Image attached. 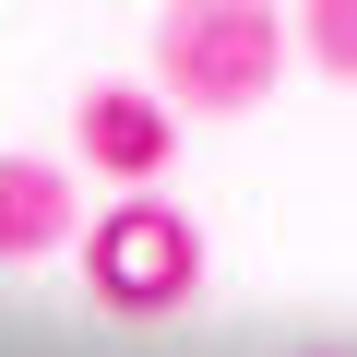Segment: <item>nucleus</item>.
Instances as JSON below:
<instances>
[{
    "label": "nucleus",
    "instance_id": "1",
    "mask_svg": "<svg viewBox=\"0 0 357 357\" xmlns=\"http://www.w3.org/2000/svg\"><path fill=\"white\" fill-rule=\"evenodd\" d=\"M298 24L274 0H167L155 13V96L178 119H250L286 84Z\"/></svg>",
    "mask_w": 357,
    "mask_h": 357
},
{
    "label": "nucleus",
    "instance_id": "2",
    "mask_svg": "<svg viewBox=\"0 0 357 357\" xmlns=\"http://www.w3.org/2000/svg\"><path fill=\"white\" fill-rule=\"evenodd\" d=\"M84 298L107 321H167L203 298V227L167 191H119L107 215H84Z\"/></svg>",
    "mask_w": 357,
    "mask_h": 357
},
{
    "label": "nucleus",
    "instance_id": "3",
    "mask_svg": "<svg viewBox=\"0 0 357 357\" xmlns=\"http://www.w3.org/2000/svg\"><path fill=\"white\" fill-rule=\"evenodd\" d=\"M72 155H84L96 178H119V191H155V178L178 167V107H167L155 84H96V96L72 107Z\"/></svg>",
    "mask_w": 357,
    "mask_h": 357
},
{
    "label": "nucleus",
    "instance_id": "4",
    "mask_svg": "<svg viewBox=\"0 0 357 357\" xmlns=\"http://www.w3.org/2000/svg\"><path fill=\"white\" fill-rule=\"evenodd\" d=\"M84 238V191L48 155H0V262H48Z\"/></svg>",
    "mask_w": 357,
    "mask_h": 357
},
{
    "label": "nucleus",
    "instance_id": "5",
    "mask_svg": "<svg viewBox=\"0 0 357 357\" xmlns=\"http://www.w3.org/2000/svg\"><path fill=\"white\" fill-rule=\"evenodd\" d=\"M286 24H298V60H310L321 84H345V96H357V0H298Z\"/></svg>",
    "mask_w": 357,
    "mask_h": 357
}]
</instances>
